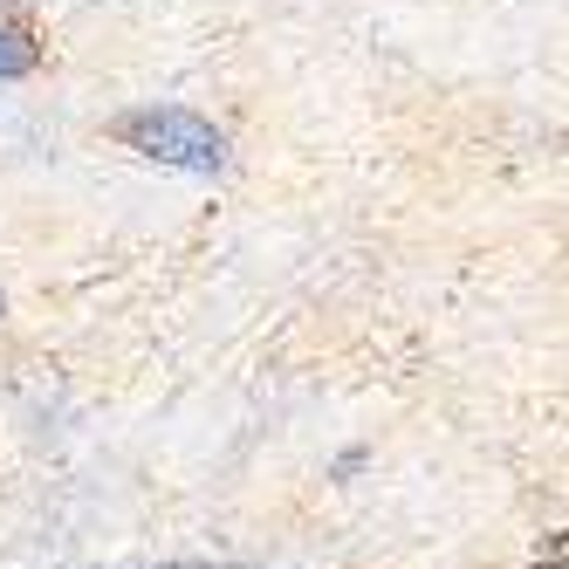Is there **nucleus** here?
Listing matches in <instances>:
<instances>
[{
    "mask_svg": "<svg viewBox=\"0 0 569 569\" xmlns=\"http://www.w3.org/2000/svg\"><path fill=\"white\" fill-rule=\"evenodd\" d=\"M34 69V42L21 28H0V76H28Z\"/></svg>",
    "mask_w": 569,
    "mask_h": 569,
    "instance_id": "nucleus-2",
    "label": "nucleus"
},
{
    "mask_svg": "<svg viewBox=\"0 0 569 569\" xmlns=\"http://www.w3.org/2000/svg\"><path fill=\"white\" fill-rule=\"evenodd\" d=\"M117 138H124L131 151L158 158V166H179V172H220L227 166V138L207 124V117L192 110H131L124 124H117Z\"/></svg>",
    "mask_w": 569,
    "mask_h": 569,
    "instance_id": "nucleus-1",
    "label": "nucleus"
},
{
    "mask_svg": "<svg viewBox=\"0 0 569 569\" xmlns=\"http://www.w3.org/2000/svg\"><path fill=\"white\" fill-rule=\"evenodd\" d=\"M0 309H8V302H0Z\"/></svg>",
    "mask_w": 569,
    "mask_h": 569,
    "instance_id": "nucleus-4",
    "label": "nucleus"
},
{
    "mask_svg": "<svg viewBox=\"0 0 569 569\" xmlns=\"http://www.w3.org/2000/svg\"><path fill=\"white\" fill-rule=\"evenodd\" d=\"M166 569H213V562H166Z\"/></svg>",
    "mask_w": 569,
    "mask_h": 569,
    "instance_id": "nucleus-3",
    "label": "nucleus"
}]
</instances>
